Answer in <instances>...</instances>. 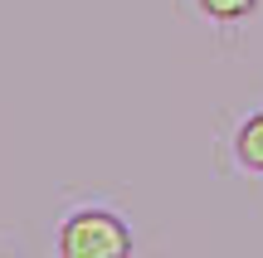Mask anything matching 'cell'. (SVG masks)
<instances>
[{
    "instance_id": "obj_1",
    "label": "cell",
    "mask_w": 263,
    "mask_h": 258,
    "mask_svg": "<svg viewBox=\"0 0 263 258\" xmlns=\"http://www.w3.org/2000/svg\"><path fill=\"white\" fill-rule=\"evenodd\" d=\"M59 258H122L132 253V224L112 205H73L54 234Z\"/></svg>"
},
{
    "instance_id": "obj_2",
    "label": "cell",
    "mask_w": 263,
    "mask_h": 258,
    "mask_svg": "<svg viewBox=\"0 0 263 258\" xmlns=\"http://www.w3.org/2000/svg\"><path fill=\"white\" fill-rule=\"evenodd\" d=\"M229 151H234L239 171L263 175V107H254L249 117H239L234 136H229Z\"/></svg>"
},
{
    "instance_id": "obj_3",
    "label": "cell",
    "mask_w": 263,
    "mask_h": 258,
    "mask_svg": "<svg viewBox=\"0 0 263 258\" xmlns=\"http://www.w3.org/2000/svg\"><path fill=\"white\" fill-rule=\"evenodd\" d=\"M195 10H200V19H210V25L234 29V25H244V19L258 10V0H195Z\"/></svg>"
}]
</instances>
